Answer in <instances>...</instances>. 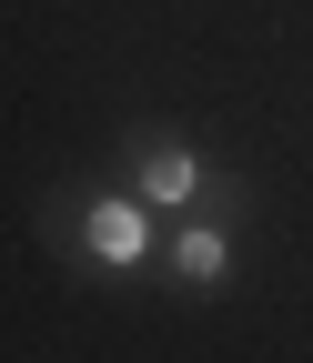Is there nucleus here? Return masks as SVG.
Here are the masks:
<instances>
[{"mask_svg":"<svg viewBox=\"0 0 313 363\" xmlns=\"http://www.w3.org/2000/svg\"><path fill=\"white\" fill-rule=\"evenodd\" d=\"M81 242H92V262H101V272H131V262H152V212L131 202V192H111V202H92Z\"/></svg>","mask_w":313,"mask_h":363,"instance_id":"1","label":"nucleus"},{"mask_svg":"<svg viewBox=\"0 0 313 363\" xmlns=\"http://www.w3.org/2000/svg\"><path fill=\"white\" fill-rule=\"evenodd\" d=\"M192 192H202V152H192V142H152V152H142V202L182 212Z\"/></svg>","mask_w":313,"mask_h":363,"instance_id":"2","label":"nucleus"},{"mask_svg":"<svg viewBox=\"0 0 313 363\" xmlns=\"http://www.w3.org/2000/svg\"><path fill=\"white\" fill-rule=\"evenodd\" d=\"M172 272H182V283H222V272H233V233H222V222H182V233H172Z\"/></svg>","mask_w":313,"mask_h":363,"instance_id":"3","label":"nucleus"}]
</instances>
